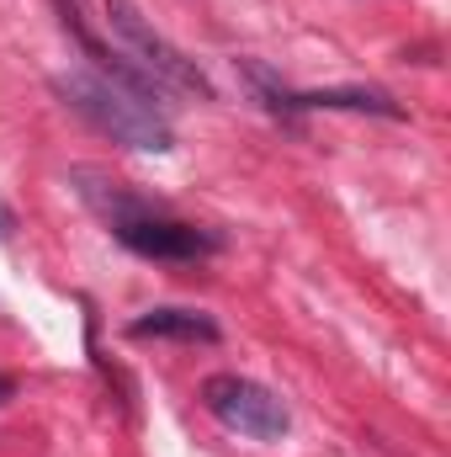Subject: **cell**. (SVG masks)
<instances>
[{"mask_svg": "<svg viewBox=\"0 0 451 457\" xmlns=\"http://www.w3.org/2000/svg\"><path fill=\"white\" fill-rule=\"evenodd\" d=\"M5 224H11V213H5V208H0V239H5Z\"/></svg>", "mask_w": 451, "mask_h": 457, "instance_id": "cell-8", "label": "cell"}, {"mask_svg": "<svg viewBox=\"0 0 451 457\" xmlns=\"http://www.w3.org/2000/svg\"><path fill=\"white\" fill-rule=\"evenodd\" d=\"M107 27L117 32L122 54H127V59H133V64H138L160 91H186V96L213 102V80L197 70V59H186L165 32H154L133 0H107Z\"/></svg>", "mask_w": 451, "mask_h": 457, "instance_id": "cell-2", "label": "cell"}, {"mask_svg": "<svg viewBox=\"0 0 451 457\" xmlns=\"http://www.w3.org/2000/svg\"><path fill=\"white\" fill-rule=\"evenodd\" d=\"M133 341H202L213 345L218 341V325L213 314H197V309H149L127 325Z\"/></svg>", "mask_w": 451, "mask_h": 457, "instance_id": "cell-5", "label": "cell"}, {"mask_svg": "<svg viewBox=\"0 0 451 457\" xmlns=\"http://www.w3.org/2000/svg\"><path fill=\"white\" fill-rule=\"evenodd\" d=\"M53 5H80V0H53Z\"/></svg>", "mask_w": 451, "mask_h": 457, "instance_id": "cell-9", "label": "cell"}, {"mask_svg": "<svg viewBox=\"0 0 451 457\" xmlns=\"http://www.w3.org/2000/svg\"><path fill=\"white\" fill-rule=\"evenodd\" d=\"M202 404H208L213 420H224L228 431H239V436H250V442H282L287 426H292L287 404H282L266 383L239 378V372H213V378L202 383Z\"/></svg>", "mask_w": 451, "mask_h": 457, "instance_id": "cell-3", "label": "cell"}, {"mask_svg": "<svg viewBox=\"0 0 451 457\" xmlns=\"http://www.w3.org/2000/svg\"><path fill=\"white\" fill-rule=\"evenodd\" d=\"M11 399H16V378H5V372H0V404H11Z\"/></svg>", "mask_w": 451, "mask_h": 457, "instance_id": "cell-7", "label": "cell"}, {"mask_svg": "<svg viewBox=\"0 0 451 457\" xmlns=\"http://www.w3.org/2000/svg\"><path fill=\"white\" fill-rule=\"evenodd\" d=\"M287 102H292V117H303V112H361V117H393V122L409 117L388 91H292Z\"/></svg>", "mask_w": 451, "mask_h": 457, "instance_id": "cell-6", "label": "cell"}, {"mask_svg": "<svg viewBox=\"0 0 451 457\" xmlns=\"http://www.w3.org/2000/svg\"><path fill=\"white\" fill-rule=\"evenodd\" d=\"M53 91L96 133H107L122 149H144V154L176 149V128H170V117L160 112L154 96H138V91L117 86L107 75H96V70H64V75H53Z\"/></svg>", "mask_w": 451, "mask_h": 457, "instance_id": "cell-1", "label": "cell"}, {"mask_svg": "<svg viewBox=\"0 0 451 457\" xmlns=\"http://www.w3.org/2000/svg\"><path fill=\"white\" fill-rule=\"evenodd\" d=\"M117 245H127L133 255L144 261H202L218 250V234L197 224H181V219H165V213H138V219H122L112 224Z\"/></svg>", "mask_w": 451, "mask_h": 457, "instance_id": "cell-4", "label": "cell"}]
</instances>
